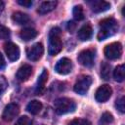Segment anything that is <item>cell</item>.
<instances>
[{"instance_id": "1", "label": "cell", "mask_w": 125, "mask_h": 125, "mask_svg": "<svg viewBox=\"0 0 125 125\" xmlns=\"http://www.w3.org/2000/svg\"><path fill=\"white\" fill-rule=\"evenodd\" d=\"M118 31V23L115 19L108 18L104 19L100 22V31L98 33V39L100 41L106 39L114 35Z\"/></svg>"}, {"instance_id": "2", "label": "cell", "mask_w": 125, "mask_h": 125, "mask_svg": "<svg viewBox=\"0 0 125 125\" xmlns=\"http://www.w3.org/2000/svg\"><path fill=\"white\" fill-rule=\"evenodd\" d=\"M62 49V43L61 40V29L54 27L49 33V48L48 52L50 56L58 55Z\"/></svg>"}, {"instance_id": "3", "label": "cell", "mask_w": 125, "mask_h": 125, "mask_svg": "<svg viewBox=\"0 0 125 125\" xmlns=\"http://www.w3.org/2000/svg\"><path fill=\"white\" fill-rule=\"evenodd\" d=\"M55 111L58 114H65L75 110V102L68 98H60L54 102Z\"/></svg>"}, {"instance_id": "4", "label": "cell", "mask_w": 125, "mask_h": 125, "mask_svg": "<svg viewBox=\"0 0 125 125\" xmlns=\"http://www.w3.org/2000/svg\"><path fill=\"white\" fill-rule=\"evenodd\" d=\"M104 55L109 60H117L122 55V45L119 42H113L105 46Z\"/></svg>"}, {"instance_id": "5", "label": "cell", "mask_w": 125, "mask_h": 125, "mask_svg": "<svg viewBox=\"0 0 125 125\" xmlns=\"http://www.w3.org/2000/svg\"><path fill=\"white\" fill-rule=\"evenodd\" d=\"M77 60H78V62L83 66L91 67L94 65V62H95V51L91 49L83 50L79 53Z\"/></svg>"}, {"instance_id": "6", "label": "cell", "mask_w": 125, "mask_h": 125, "mask_svg": "<svg viewBox=\"0 0 125 125\" xmlns=\"http://www.w3.org/2000/svg\"><path fill=\"white\" fill-rule=\"evenodd\" d=\"M91 84H92L91 76H88V75L82 76L76 81L74 85V91L79 95H85L89 90Z\"/></svg>"}, {"instance_id": "7", "label": "cell", "mask_w": 125, "mask_h": 125, "mask_svg": "<svg viewBox=\"0 0 125 125\" xmlns=\"http://www.w3.org/2000/svg\"><path fill=\"white\" fill-rule=\"evenodd\" d=\"M71 69H72V62L67 58H62L59 60L55 65V70L61 75H66L70 73Z\"/></svg>"}, {"instance_id": "8", "label": "cell", "mask_w": 125, "mask_h": 125, "mask_svg": "<svg viewBox=\"0 0 125 125\" xmlns=\"http://www.w3.org/2000/svg\"><path fill=\"white\" fill-rule=\"evenodd\" d=\"M43 53H44V47L41 43H35L31 47H29L26 51L28 60L33 61V62H36L39 59H41Z\"/></svg>"}, {"instance_id": "9", "label": "cell", "mask_w": 125, "mask_h": 125, "mask_svg": "<svg viewBox=\"0 0 125 125\" xmlns=\"http://www.w3.org/2000/svg\"><path fill=\"white\" fill-rule=\"evenodd\" d=\"M112 94V89L109 85L107 84H104V85H102L98 88V90L96 91V95H95V98L97 100V102L99 103H104L106 102L110 96Z\"/></svg>"}, {"instance_id": "10", "label": "cell", "mask_w": 125, "mask_h": 125, "mask_svg": "<svg viewBox=\"0 0 125 125\" xmlns=\"http://www.w3.org/2000/svg\"><path fill=\"white\" fill-rule=\"evenodd\" d=\"M20 112V107L17 104H9L8 105H6V107L4 108V111H3V114H2V117L5 121H12L15 117L18 116Z\"/></svg>"}, {"instance_id": "11", "label": "cell", "mask_w": 125, "mask_h": 125, "mask_svg": "<svg viewBox=\"0 0 125 125\" xmlns=\"http://www.w3.org/2000/svg\"><path fill=\"white\" fill-rule=\"evenodd\" d=\"M4 50H5V53H6L8 59L10 61L14 62V61H17L19 59V57H20V49L13 42H7L4 45Z\"/></svg>"}, {"instance_id": "12", "label": "cell", "mask_w": 125, "mask_h": 125, "mask_svg": "<svg viewBox=\"0 0 125 125\" xmlns=\"http://www.w3.org/2000/svg\"><path fill=\"white\" fill-rule=\"evenodd\" d=\"M31 73H32V67H31V65H29V64H23V65H21L18 69L16 76H17V79L19 81L23 82V81H26L30 77Z\"/></svg>"}, {"instance_id": "13", "label": "cell", "mask_w": 125, "mask_h": 125, "mask_svg": "<svg viewBox=\"0 0 125 125\" xmlns=\"http://www.w3.org/2000/svg\"><path fill=\"white\" fill-rule=\"evenodd\" d=\"M89 4L91 5V9L94 13H102L110 8V4L108 2L102 1V0H95V1L89 2Z\"/></svg>"}, {"instance_id": "14", "label": "cell", "mask_w": 125, "mask_h": 125, "mask_svg": "<svg viewBox=\"0 0 125 125\" xmlns=\"http://www.w3.org/2000/svg\"><path fill=\"white\" fill-rule=\"evenodd\" d=\"M92 34H93L92 26L89 23H86L80 27V29L78 30L77 36L81 41H87L92 37Z\"/></svg>"}, {"instance_id": "15", "label": "cell", "mask_w": 125, "mask_h": 125, "mask_svg": "<svg viewBox=\"0 0 125 125\" xmlns=\"http://www.w3.org/2000/svg\"><path fill=\"white\" fill-rule=\"evenodd\" d=\"M56 7H57V1H44L38 7L37 12L40 15H45L52 12Z\"/></svg>"}, {"instance_id": "16", "label": "cell", "mask_w": 125, "mask_h": 125, "mask_svg": "<svg viewBox=\"0 0 125 125\" xmlns=\"http://www.w3.org/2000/svg\"><path fill=\"white\" fill-rule=\"evenodd\" d=\"M12 20L14 21V22H16L17 24H20V25L27 24L30 21V18L28 17V15H26L22 12L14 13L13 16H12Z\"/></svg>"}, {"instance_id": "17", "label": "cell", "mask_w": 125, "mask_h": 125, "mask_svg": "<svg viewBox=\"0 0 125 125\" xmlns=\"http://www.w3.org/2000/svg\"><path fill=\"white\" fill-rule=\"evenodd\" d=\"M48 79V71L46 69H43L41 74L38 77L37 85H36V94H41L45 88V84Z\"/></svg>"}, {"instance_id": "18", "label": "cell", "mask_w": 125, "mask_h": 125, "mask_svg": "<svg viewBox=\"0 0 125 125\" xmlns=\"http://www.w3.org/2000/svg\"><path fill=\"white\" fill-rule=\"evenodd\" d=\"M36 36H37V31H36L34 28H31V27L23 28V29H21V32H20V37H21L22 40H24V41L32 40V39H34Z\"/></svg>"}, {"instance_id": "19", "label": "cell", "mask_w": 125, "mask_h": 125, "mask_svg": "<svg viewBox=\"0 0 125 125\" xmlns=\"http://www.w3.org/2000/svg\"><path fill=\"white\" fill-rule=\"evenodd\" d=\"M42 107H43L42 103L39 102V101L34 100V101H31V102L28 103V104L26 106V109L31 114H37V113H39L41 111Z\"/></svg>"}, {"instance_id": "20", "label": "cell", "mask_w": 125, "mask_h": 125, "mask_svg": "<svg viewBox=\"0 0 125 125\" xmlns=\"http://www.w3.org/2000/svg\"><path fill=\"white\" fill-rule=\"evenodd\" d=\"M125 77V66L124 64L117 65L113 70V78L117 82H122Z\"/></svg>"}, {"instance_id": "21", "label": "cell", "mask_w": 125, "mask_h": 125, "mask_svg": "<svg viewBox=\"0 0 125 125\" xmlns=\"http://www.w3.org/2000/svg\"><path fill=\"white\" fill-rule=\"evenodd\" d=\"M110 73H111V66L108 62H104L101 65V76L104 80L110 79Z\"/></svg>"}, {"instance_id": "22", "label": "cell", "mask_w": 125, "mask_h": 125, "mask_svg": "<svg viewBox=\"0 0 125 125\" xmlns=\"http://www.w3.org/2000/svg\"><path fill=\"white\" fill-rule=\"evenodd\" d=\"M72 15H73V18L77 21H81L84 19V11H83V8L81 6H75L72 10Z\"/></svg>"}, {"instance_id": "23", "label": "cell", "mask_w": 125, "mask_h": 125, "mask_svg": "<svg viewBox=\"0 0 125 125\" xmlns=\"http://www.w3.org/2000/svg\"><path fill=\"white\" fill-rule=\"evenodd\" d=\"M113 121V116L111 113L109 112H104L103 113V115L101 116L100 119V124L102 125H108L109 123H111Z\"/></svg>"}, {"instance_id": "24", "label": "cell", "mask_w": 125, "mask_h": 125, "mask_svg": "<svg viewBox=\"0 0 125 125\" xmlns=\"http://www.w3.org/2000/svg\"><path fill=\"white\" fill-rule=\"evenodd\" d=\"M68 125H91V122L85 118H74L68 122Z\"/></svg>"}, {"instance_id": "25", "label": "cell", "mask_w": 125, "mask_h": 125, "mask_svg": "<svg viewBox=\"0 0 125 125\" xmlns=\"http://www.w3.org/2000/svg\"><path fill=\"white\" fill-rule=\"evenodd\" d=\"M32 123H33V121L31 118H29L26 115H23V116H21L17 120L15 125H32Z\"/></svg>"}, {"instance_id": "26", "label": "cell", "mask_w": 125, "mask_h": 125, "mask_svg": "<svg viewBox=\"0 0 125 125\" xmlns=\"http://www.w3.org/2000/svg\"><path fill=\"white\" fill-rule=\"evenodd\" d=\"M115 106H116V108H117L121 113L125 112V98H124V97L119 98V99L116 101V103H115Z\"/></svg>"}, {"instance_id": "27", "label": "cell", "mask_w": 125, "mask_h": 125, "mask_svg": "<svg viewBox=\"0 0 125 125\" xmlns=\"http://www.w3.org/2000/svg\"><path fill=\"white\" fill-rule=\"evenodd\" d=\"M9 37H10V30L6 26L0 24V40L7 39Z\"/></svg>"}, {"instance_id": "28", "label": "cell", "mask_w": 125, "mask_h": 125, "mask_svg": "<svg viewBox=\"0 0 125 125\" xmlns=\"http://www.w3.org/2000/svg\"><path fill=\"white\" fill-rule=\"evenodd\" d=\"M7 86H8V82H7L6 78L3 76H0V95L6 90Z\"/></svg>"}, {"instance_id": "29", "label": "cell", "mask_w": 125, "mask_h": 125, "mask_svg": "<svg viewBox=\"0 0 125 125\" xmlns=\"http://www.w3.org/2000/svg\"><path fill=\"white\" fill-rule=\"evenodd\" d=\"M18 3L21 5V6H23V7H30L32 5V1L31 0H18Z\"/></svg>"}, {"instance_id": "30", "label": "cell", "mask_w": 125, "mask_h": 125, "mask_svg": "<svg viewBox=\"0 0 125 125\" xmlns=\"http://www.w3.org/2000/svg\"><path fill=\"white\" fill-rule=\"evenodd\" d=\"M75 26H76V24L74 23V21H69V22L67 23V29L69 30V32H72V31L74 30Z\"/></svg>"}, {"instance_id": "31", "label": "cell", "mask_w": 125, "mask_h": 125, "mask_svg": "<svg viewBox=\"0 0 125 125\" xmlns=\"http://www.w3.org/2000/svg\"><path fill=\"white\" fill-rule=\"evenodd\" d=\"M5 65H6L5 60H4L3 56H2V54L0 53V70H1V69H3V68L5 67Z\"/></svg>"}, {"instance_id": "32", "label": "cell", "mask_w": 125, "mask_h": 125, "mask_svg": "<svg viewBox=\"0 0 125 125\" xmlns=\"http://www.w3.org/2000/svg\"><path fill=\"white\" fill-rule=\"evenodd\" d=\"M4 9V2L0 1V11H2Z\"/></svg>"}]
</instances>
